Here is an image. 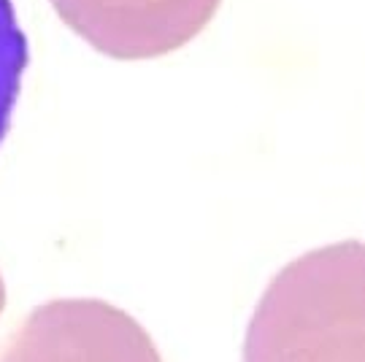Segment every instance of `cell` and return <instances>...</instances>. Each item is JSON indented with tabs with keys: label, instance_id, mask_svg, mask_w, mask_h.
Instances as JSON below:
<instances>
[{
	"label": "cell",
	"instance_id": "6da1fadb",
	"mask_svg": "<svg viewBox=\"0 0 365 362\" xmlns=\"http://www.w3.org/2000/svg\"><path fill=\"white\" fill-rule=\"evenodd\" d=\"M247 362H363V244L292 259L265 289Z\"/></svg>",
	"mask_w": 365,
	"mask_h": 362
},
{
	"label": "cell",
	"instance_id": "7a4b0ae2",
	"mask_svg": "<svg viewBox=\"0 0 365 362\" xmlns=\"http://www.w3.org/2000/svg\"><path fill=\"white\" fill-rule=\"evenodd\" d=\"M0 362H163V357L130 314L98 298H68L33 311Z\"/></svg>",
	"mask_w": 365,
	"mask_h": 362
},
{
	"label": "cell",
	"instance_id": "3957f363",
	"mask_svg": "<svg viewBox=\"0 0 365 362\" xmlns=\"http://www.w3.org/2000/svg\"><path fill=\"white\" fill-rule=\"evenodd\" d=\"M54 14L95 52L155 60L179 52L217 16L222 0H49Z\"/></svg>",
	"mask_w": 365,
	"mask_h": 362
},
{
	"label": "cell",
	"instance_id": "277c9868",
	"mask_svg": "<svg viewBox=\"0 0 365 362\" xmlns=\"http://www.w3.org/2000/svg\"><path fill=\"white\" fill-rule=\"evenodd\" d=\"M30 63V43L16 16L14 0H0V146L11 130L14 108L22 95Z\"/></svg>",
	"mask_w": 365,
	"mask_h": 362
},
{
	"label": "cell",
	"instance_id": "5b68a950",
	"mask_svg": "<svg viewBox=\"0 0 365 362\" xmlns=\"http://www.w3.org/2000/svg\"><path fill=\"white\" fill-rule=\"evenodd\" d=\"M6 309V286H3V279H0V314Z\"/></svg>",
	"mask_w": 365,
	"mask_h": 362
}]
</instances>
